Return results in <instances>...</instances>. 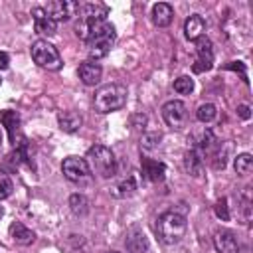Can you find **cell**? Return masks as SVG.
Returning a JSON list of instances; mask_svg holds the SVG:
<instances>
[{
	"mask_svg": "<svg viewBox=\"0 0 253 253\" xmlns=\"http://www.w3.org/2000/svg\"><path fill=\"white\" fill-rule=\"evenodd\" d=\"M115 40H117V32H115V26L111 24V22H99V24H95L93 28H91V34H89V38H87V53H89V57H91V61L95 59H101V57H105L109 51H111V47L115 45Z\"/></svg>",
	"mask_w": 253,
	"mask_h": 253,
	"instance_id": "6da1fadb",
	"label": "cell"
},
{
	"mask_svg": "<svg viewBox=\"0 0 253 253\" xmlns=\"http://www.w3.org/2000/svg\"><path fill=\"white\" fill-rule=\"evenodd\" d=\"M186 227H188L186 215L176 210H168V211L160 213L156 219V233H158L160 241L166 245L180 243L182 237L186 235Z\"/></svg>",
	"mask_w": 253,
	"mask_h": 253,
	"instance_id": "7a4b0ae2",
	"label": "cell"
},
{
	"mask_svg": "<svg viewBox=\"0 0 253 253\" xmlns=\"http://www.w3.org/2000/svg\"><path fill=\"white\" fill-rule=\"evenodd\" d=\"M126 87L121 85V83H107V85H101L95 95H93V107L97 113L101 115H107V113H113V111H119L126 105Z\"/></svg>",
	"mask_w": 253,
	"mask_h": 253,
	"instance_id": "3957f363",
	"label": "cell"
},
{
	"mask_svg": "<svg viewBox=\"0 0 253 253\" xmlns=\"http://www.w3.org/2000/svg\"><path fill=\"white\" fill-rule=\"evenodd\" d=\"M87 164L101 176V178H113L117 174V158L111 148L103 144H95L87 150Z\"/></svg>",
	"mask_w": 253,
	"mask_h": 253,
	"instance_id": "277c9868",
	"label": "cell"
},
{
	"mask_svg": "<svg viewBox=\"0 0 253 253\" xmlns=\"http://www.w3.org/2000/svg\"><path fill=\"white\" fill-rule=\"evenodd\" d=\"M30 49H32V59L40 67H43L47 71H59L61 69V65H63L61 55H59L57 47L53 43H49L47 40H36Z\"/></svg>",
	"mask_w": 253,
	"mask_h": 253,
	"instance_id": "5b68a950",
	"label": "cell"
},
{
	"mask_svg": "<svg viewBox=\"0 0 253 253\" xmlns=\"http://www.w3.org/2000/svg\"><path fill=\"white\" fill-rule=\"evenodd\" d=\"M61 172L73 184H87L91 180V166L81 156H67L61 162Z\"/></svg>",
	"mask_w": 253,
	"mask_h": 253,
	"instance_id": "8992f818",
	"label": "cell"
},
{
	"mask_svg": "<svg viewBox=\"0 0 253 253\" xmlns=\"http://www.w3.org/2000/svg\"><path fill=\"white\" fill-rule=\"evenodd\" d=\"M162 119L174 130L184 128L186 123H188V107H186V103L184 101H178V99L166 101L162 105Z\"/></svg>",
	"mask_w": 253,
	"mask_h": 253,
	"instance_id": "52a82bcc",
	"label": "cell"
},
{
	"mask_svg": "<svg viewBox=\"0 0 253 253\" xmlns=\"http://www.w3.org/2000/svg\"><path fill=\"white\" fill-rule=\"evenodd\" d=\"M194 43H196V61L192 65L194 73L210 71L213 67V43H211V40L202 36Z\"/></svg>",
	"mask_w": 253,
	"mask_h": 253,
	"instance_id": "ba28073f",
	"label": "cell"
},
{
	"mask_svg": "<svg viewBox=\"0 0 253 253\" xmlns=\"http://www.w3.org/2000/svg\"><path fill=\"white\" fill-rule=\"evenodd\" d=\"M0 125L6 128V132H8V138H10L12 146H20V144L28 142V140H26V136L22 134V128H20L22 119H20V115H18L16 111H10V109L0 111Z\"/></svg>",
	"mask_w": 253,
	"mask_h": 253,
	"instance_id": "9c48e42d",
	"label": "cell"
},
{
	"mask_svg": "<svg viewBox=\"0 0 253 253\" xmlns=\"http://www.w3.org/2000/svg\"><path fill=\"white\" fill-rule=\"evenodd\" d=\"M43 10L57 24V22H67L73 16H77L81 6L77 2H71V0H53V2H47V6H43Z\"/></svg>",
	"mask_w": 253,
	"mask_h": 253,
	"instance_id": "30bf717a",
	"label": "cell"
},
{
	"mask_svg": "<svg viewBox=\"0 0 253 253\" xmlns=\"http://www.w3.org/2000/svg\"><path fill=\"white\" fill-rule=\"evenodd\" d=\"M32 16H34V28L40 36H45V38H51L57 34V24L49 18V14L42 8V6H36L32 10Z\"/></svg>",
	"mask_w": 253,
	"mask_h": 253,
	"instance_id": "8fae6325",
	"label": "cell"
},
{
	"mask_svg": "<svg viewBox=\"0 0 253 253\" xmlns=\"http://www.w3.org/2000/svg\"><path fill=\"white\" fill-rule=\"evenodd\" d=\"M125 247H126V253H146L150 243H148V237L144 235V231L136 225H132L128 231H126V239H125Z\"/></svg>",
	"mask_w": 253,
	"mask_h": 253,
	"instance_id": "7c38bea8",
	"label": "cell"
},
{
	"mask_svg": "<svg viewBox=\"0 0 253 253\" xmlns=\"http://www.w3.org/2000/svg\"><path fill=\"white\" fill-rule=\"evenodd\" d=\"M213 245L217 253H239V241L231 229H217L213 235Z\"/></svg>",
	"mask_w": 253,
	"mask_h": 253,
	"instance_id": "4fadbf2b",
	"label": "cell"
},
{
	"mask_svg": "<svg viewBox=\"0 0 253 253\" xmlns=\"http://www.w3.org/2000/svg\"><path fill=\"white\" fill-rule=\"evenodd\" d=\"M77 75H79V79H81L83 85L93 87V85H97V83L101 81L103 69H101V65H99L97 61L87 59V61L79 63V67H77Z\"/></svg>",
	"mask_w": 253,
	"mask_h": 253,
	"instance_id": "5bb4252c",
	"label": "cell"
},
{
	"mask_svg": "<svg viewBox=\"0 0 253 253\" xmlns=\"http://www.w3.org/2000/svg\"><path fill=\"white\" fill-rule=\"evenodd\" d=\"M140 166H142V176L148 182H162L166 176V164L160 160H152V158H140Z\"/></svg>",
	"mask_w": 253,
	"mask_h": 253,
	"instance_id": "9a60e30c",
	"label": "cell"
},
{
	"mask_svg": "<svg viewBox=\"0 0 253 253\" xmlns=\"http://www.w3.org/2000/svg\"><path fill=\"white\" fill-rule=\"evenodd\" d=\"M57 125L63 132H77L81 126H83V117L77 113V111H61L57 115Z\"/></svg>",
	"mask_w": 253,
	"mask_h": 253,
	"instance_id": "2e32d148",
	"label": "cell"
},
{
	"mask_svg": "<svg viewBox=\"0 0 253 253\" xmlns=\"http://www.w3.org/2000/svg\"><path fill=\"white\" fill-rule=\"evenodd\" d=\"M204 32H206V20L200 14H192V16L186 18V22H184V36H186V40L196 42L198 38L204 36Z\"/></svg>",
	"mask_w": 253,
	"mask_h": 253,
	"instance_id": "e0dca14e",
	"label": "cell"
},
{
	"mask_svg": "<svg viewBox=\"0 0 253 253\" xmlns=\"http://www.w3.org/2000/svg\"><path fill=\"white\" fill-rule=\"evenodd\" d=\"M174 18V8L168 4V2H158L152 6V22L158 26V28H166L170 26Z\"/></svg>",
	"mask_w": 253,
	"mask_h": 253,
	"instance_id": "ac0fdd59",
	"label": "cell"
},
{
	"mask_svg": "<svg viewBox=\"0 0 253 253\" xmlns=\"http://www.w3.org/2000/svg\"><path fill=\"white\" fill-rule=\"evenodd\" d=\"M184 168H186V172H188L190 176L200 178V176L204 174V158H202V154H200L198 150L190 148V150L184 154Z\"/></svg>",
	"mask_w": 253,
	"mask_h": 253,
	"instance_id": "d6986e66",
	"label": "cell"
},
{
	"mask_svg": "<svg viewBox=\"0 0 253 253\" xmlns=\"http://www.w3.org/2000/svg\"><path fill=\"white\" fill-rule=\"evenodd\" d=\"M10 235H12V239L18 243V245H32L34 243V239H36V233L32 231V229H28L24 223H20V221H14L12 225H10Z\"/></svg>",
	"mask_w": 253,
	"mask_h": 253,
	"instance_id": "ffe728a7",
	"label": "cell"
},
{
	"mask_svg": "<svg viewBox=\"0 0 253 253\" xmlns=\"http://www.w3.org/2000/svg\"><path fill=\"white\" fill-rule=\"evenodd\" d=\"M69 210H71L75 215L85 217V215L91 211V206H89L87 196H83V194H71V196H69Z\"/></svg>",
	"mask_w": 253,
	"mask_h": 253,
	"instance_id": "44dd1931",
	"label": "cell"
},
{
	"mask_svg": "<svg viewBox=\"0 0 253 253\" xmlns=\"http://www.w3.org/2000/svg\"><path fill=\"white\" fill-rule=\"evenodd\" d=\"M233 168L239 176H249L253 172V156L249 152H243V154H237L235 160H233Z\"/></svg>",
	"mask_w": 253,
	"mask_h": 253,
	"instance_id": "7402d4cb",
	"label": "cell"
},
{
	"mask_svg": "<svg viewBox=\"0 0 253 253\" xmlns=\"http://www.w3.org/2000/svg\"><path fill=\"white\" fill-rule=\"evenodd\" d=\"M136 192V178L134 176H128L125 178L123 182H119L115 188H113V196L115 198H128Z\"/></svg>",
	"mask_w": 253,
	"mask_h": 253,
	"instance_id": "603a6c76",
	"label": "cell"
},
{
	"mask_svg": "<svg viewBox=\"0 0 253 253\" xmlns=\"http://www.w3.org/2000/svg\"><path fill=\"white\" fill-rule=\"evenodd\" d=\"M196 117H198L200 123H211V121L217 117V107H215L213 103H204V105L198 107Z\"/></svg>",
	"mask_w": 253,
	"mask_h": 253,
	"instance_id": "cb8c5ba5",
	"label": "cell"
},
{
	"mask_svg": "<svg viewBox=\"0 0 253 253\" xmlns=\"http://www.w3.org/2000/svg\"><path fill=\"white\" fill-rule=\"evenodd\" d=\"M162 140V132L160 130H152V132H144L140 136V146L144 150H154Z\"/></svg>",
	"mask_w": 253,
	"mask_h": 253,
	"instance_id": "d4e9b609",
	"label": "cell"
},
{
	"mask_svg": "<svg viewBox=\"0 0 253 253\" xmlns=\"http://www.w3.org/2000/svg\"><path fill=\"white\" fill-rule=\"evenodd\" d=\"M174 91L180 95H190L194 91V79L190 75H180L178 79H174Z\"/></svg>",
	"mask_w": 253,
	"mask_h": 253,
	"instance_id": "484cf974",
	"label": "cell"
},
{
	"mask_svg": "<svg viewBox=\"0 0 253 253\" xmlns=\"http://www.w3.org/2000/svg\"><path fill=\"white\" fill-rule=\"evenodd\" d=\"M227 164V148H221L217 146L213 152H211V166L215 170H223Z\"/></svg>",
	"mask_w": 253,
	"mask_h": 253,
	"instance_id": "4316f807",
	"label": "cell"
},
{
	"mask_svg": "<svg viewBox=\"0 0 253 253\" xmlns=\"http://www.w3.org/2000/svg\"><path fill=\"white\" fill-rule=\"evenodd\" d=\"M12 192H14V184H12L10 176L6 172H0V200L10 198Z\"/></svg>",
	"mask_w": 253,
	"mask_h": 253,
	"instance_id": "83f0119b",
	"label": "cell"
},
{
	"mask_svg": "<svg viewBox=\"0 0 253 253\" xmlns=\"http://www.w3.org/2000/svg\"><path fill=\"white\" fill-rule=\"evenodd\" d=\"M213 211H215V215H217L221 221H229V206H227V198L217 200L215 206H213Z\"/></svg>",
	"mask_w": 253,
	"mask_h": 253,
	"instance_id": "f1b7e54d",
	"label": "cell"
},
{
	"mask_svg": "<svg viewBox=\"0 0 253 253\" xmlns=\"http://www.w3.org/2000/svg\"><path fill=\"white\" fill-rule=\"evenodd\" d=\"M225 69H229V71H239L241 79H243L245 83H249V79H247V71H245V63H243V61H229V63L225 65Z\"/></svg>",
	"mask_w": 253,
	"mask_h": 253,
	"instance_id": "f546056e",
	"label": "cell"
},
{
	"mask_svg": "<svg viewBox=\"0 0 253 253\" xmlns=\"http://www.w3.org/2000/svg\"><path fill=\"white\" fill-rule=\"evenodd\" d=\"M237 115H239L243 121H247V119L251 117V107H249V105H239V107H237Z\"/></svg>",
	"mask_w": 253,
	"mask_h": 253,
	"instance_id": "4dcf8cb0",
	"label": "cell"
},
{
	"mask_svg": "<svg viewBox=\"0 0 253 253\" xmlns=\"http://www.w3.org/2000/svg\"><path fill=\"white\" fill-rule=\"evenodd\" d=\"M146 125V115H134L132 117V126L134 128H144Z\"/></svg>",
	"mask_w": 253,
	"mask_h": 253,
	"instance_id": "1f68e13d",
	"label": "cell"
},
{
	"mask_svg": "<svg viewBox=\"0 0 253 253\" xmlns=\"http://www.w3.org/2000/svg\"><path fill=\"white\" fill-rule=\"evenodd\" d=\"M8 65H10V55L6 51H0V69L4 71V69H8Z\"/></svg>",
	"mask_w": 253,
	"mask_h": 253,
	"instance_id": "d6a6232c",
	"label": "cell"
},
{
	"mask_svg": "<svg viewBox=\"0 0 253 253\" xmlns=\"http://www.w3.org/2000/svg\"><path fill=\"white\" fill-rule=\"evenodd\" d=\"M2 215H4V211H2V206H0V217H2Z\"/></svg>",
	"mask_w": 253,
	"mask_h": 253,
	"instance_id": "836d02e7",
	"label": "cell"
},
{
	"mask_svg": "<svg viewBox=\"0 0 253 253\" xmlns=\"http://www.w3.org/2000/svg\"><path fill=\"white\" fill-rule=\"evenodd\" d=\"M109 253H121V251H109Z\"/></svg>",
	"mask_w": 253,
	"mask_h": 253,
	"instance_id": "e575fe53",
	"label": "cell"
},
{
	"mask_svg": "<svg viewBox=\"0 0 253 253\" xmlns=\"http://www.w3.org/2000/svg\"><path fill=\"white\" fill-rule=\"evenodd\" d=\"M0 142H2V132H0Z\"/></svg>",
	"mask_w": 253,
	"mask_h": 253,
	"instance_id": "d590c367",
	"label": "cell"
}]
</instances>
